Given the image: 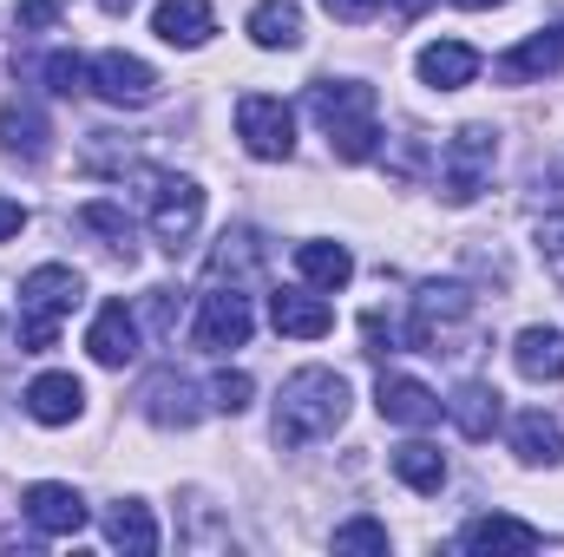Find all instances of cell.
Segmentation results:
<instances>
[{"mask_svg": "<svg viewBox=\"0 0 564 557\" xmlns=\"http://www.w3.org/2000/svg\"><path fill=\"white\" fill-rule=\"evenodd\" d=\"M93 92L119 112H144L158 99V73L144 66L139 53H99L93 59Z\"/></svg>", "mask_w": 564, "mask_h": 557, "instance_id": "obj_8", "label": "cell"}, {"mask_svg": "<svg viewBox=\"0 0 564 557\" xmlns=\"http://www.w3.org/2000/svg\"><path fill=\"white\" fill-rule=\"evenodd\" d=\"M20 230H26V204L0 197V243H7V237H20Z\"/></svg>", "mask_w": 564, "mask_h": 557, "instance_id": "obj_36", "label": "cell"}, {"mask_svg": "<svg viewBox=\"0 0 564 557\" xmlns=\"http://www.w3.org/2000/svg\"><path fill=\"white\" fill-rule=\"evenodd\" d=\"M270 321H276V335L322 341V335L335 328V308H328V295H315V288H276V295H270Z\"/></svg>", "mask_w": 564, "mask_h": 557, "instance_id": "obj_14", "label": "cell"}, {"mask_svg": "<svg viewBox=\"0 0 564 557\" xmlns=\"http://www.w3.org/2000/svg\"><path fill=\"white\" fill-rule=\"evenodd\" d=\"M375 407H381L388 426H433V419L446 414V401H440L426 381H414V374H381Z\"/></svg>", "mask_w": 564, "mask_h": 557, "instance_id": "obj_12", "label": "cell"}, {"mask_svg": "<svg viewBox=\"0 0 564 557\" xmlns=\"http://www.w3.org/2000/svg\"><path fill=\"white\" fill-rule=\"evenodd\" d=\"M394 7H401V13L414 20V13H426V7H433V0H394Z\"/></svg>", "mask_w": 564, "mask_h": 557, "instance_id": "obj_39", "label": "cell"}, {"mask_svg": "<svg viewBox=\"0 0 564 557\" xmlns=\"http://www.w3.org/2000/svg\"><path fill=\"white\" fill-rule=\"evenodd\" d=\"M20 512H26V525L40 532V538H73V532H86V499L73 492V485H59V479H40V485H26V499H20Z\"/></svg>", "mask_w": 564, "mask_h": 557, "instance_id": "obj_10", "label": "cell"}, {"mask_svg": "<svg viewBox=\"0 0 564 557\" xmlns=\"http://www.w3.org/2000/svg\"><path fill=\"white\" fill-rule=\"evenodd\" d=\"M335 20H348V26H361V20H375L381 13V0H322Z\"/></svg>", "mask_w": 564, "mask_h": 557, "instance_id": "obj_34", "label": "cell"}, {"mask_svg": "<svg viewBox=\"0 0 564 557\" xmlns=\"http://www.w3.org/2000/svg\"><path fill=\"white\" fill-rule=\"evenodd\" d=\"M308 112L322 119L328 151L341 164H368L381 151V125H375V86L361 79H315L308 86Z\"/></svg>", "mask_w": 564, "mask_h": 557, "instance_id": "obj_2", "label": "cell"}, {"mask_svg": "<svg viewBox=\"0 0 564 557\" xmlns=\"http://www.w3.org/2000/svg\"><path fill=\"white\" fill-rule=\"evenodd\" d=\"M512 452L525 459V466H558L564 459V426L545 407H532V414L512 419Z\"/></svg>", "mask_w": 564, "mask_h": 557, "instance_id": "obj_23", "label": "cell"}, {"mask_svg": "<svg viewBox=\"0 0 564 557\" xmlns=\"http://www.w3.org/2000/svg\"><path fill=\"white\" fill-rule=\"evenodd\" d=\"M473 315V295L459 288V282H426L421 295H414V321H408V341L426 348V354H440V335L446 328H459Z\"/></svg>", "mask_w": 564, "mask_h": 557, "instance_id": "obj_9", "label": "cell"}, {"mask_svg": "<svg viewBox=\"0 0 564 557\" xmlns=\"http://www.w3.org/2000/svg\"><path fill=\"white\" fill-rule=\"evenodd\" d=\"M335 551H375V557H388V525H381V518H348V525H335Z\"/></svg>", "mask_w": 564, "mask_h": 557, "instance_id": "obj_31", "label": "cell"}, {"mask_svg": "<svg viewBox=\"0 0 564 557\" xmlns=\"http://www.w3.org/2000/svg\"><path fill=\"white\" fill-rule=\"evenodd\" d=\"M545 538L525 525V518H506V512H486V518H473L466 532H459V551L473 557H499V551H539Z\"/></svg>", "mask_w": 564, "mask_h": 557, "instance_id": "obj_15", "label": "cell"}, {"mask_svg": "<svg viewBox=\"0 0 564 557\" xmlns=\"http://www.w3.org/2000/svg\"><path fill=\"white\" fill-rule=\"evenodd\" d=\"M237 139L250 157H263V164H282L289 151H295V112L270 99V92H243L237 99Z\"/></svg>", "mask_w": 564, "mask_h": 557, "instance_id": "obj_6", "label": "cell"}, {"mask_svg": "<svg viewBox=\"0 0 564 557\" xmlns=\"http://www.w3.org/2000/svg\"><path fill=\"white\" fill-rule=\"evenodd\" d=\"M250 40L263 53H295L302 46V7L295 0H257L250 7Z\"/></svg>", "mask_w": 564, "mask_h": 557, "instance_id": "obj_22", "label": "cell"}, {"mask_svg": "<svg viewBox=\"0 0 564 557\" xmlns=\"http://www.w3.org/2000/svg\"><path fill=\"white\" fill-rule=\"evenodd\" d=\"M341 419H348V381L335 368H295L282 381V394H276V446L282 452L328 439Z\"/></svg>", "mask_w": 564, "mask_h": 557, "instance_id": "obj_1", "label": "cell"}, {"mask_svg": "<svg viewBox=\"0 0 564 557\" xmlns=\"http://www.w3.org/2000/svg\"><path fill=\"white\" fill-rule=\"evenodd\" d=\"M26 414L40 419V426H73V419L86 414L79 374H40V381L26 387Z\"/></svg>", "mask_w": 564, "mask_h": 557, "instance_id": "obj_18", "label": "cell"}, {"mask_svg": "<svg viewBox=\"0 0 564 557\" xmlns=\"http://www.w3.org/2000/svg\"><path fill=\"white\" fill-rule=\"evenodd\" d=\"M539 243H545V256H564V217H545L539 223Z\"/></svg>", "mask_w": 564, "mask_h": 557, "instance_id": "obj_37", "label": "cell"}, {"mask_svg": "<svg viewBox=\"0 0 564 557\" xmlns=\"http://www.w3.org/2000/svg\"><path fill=\"white\" fill-rule=\"evenodd\" d=\"M106 545L126 551V557H151L158 551V518H151L144 499H119V505L106 512Z\"/></svg>", "mask_w": 564, "mask_h": 557, "instance_id": "obj_20", "label": "cell"}, {"mask_svg": "<svg viewBox=\"0 0 564 557\" xmlns=\"http://www.w3.org/2000/svg\"><path fill=\"white\" fill-rule=\"evenodd\" d=\"M46 112L33 106V99H7L0 106V144L13 151V157H46Z\"/></svg>", "mask_w": 564, "mask_h": 557, "instance_id": "obj_24", "label": "cell"}, {"mask_svg": "<svg viewBox=\"0 0 564 557\" xmlns=\"http://www.w3.org/2000/svg\"><path fill=\"white\" fill-rule=\"evenodd\" d=\"M171 295H177V288H151V321H158L164 335L177 328V302H171Z\"/></svg>", "mask_w": 564, "mask_h": 557, "instance_id": "obj_35", "label": "cell"}, {"mask_svg": "<svg viewBox=\"0 0 564 557\" xmlns=\"http://www.w3.org/2000/svg\"><path fill=\"white\" fill-rule=\"evenodd\" d=\"M492 73H499L506 86H532V79H558V73H564V26H545V33H532V40H519L512 53H499V59H492Z\"/></svg>", "mask_w": 564, "mask_h": 557, "instance_id": "obj_11", "label": "cell"}, {"mask_svg": "<svg viewBox=\"0 0 564 557\" xmlns=\"http://www.w3.org/2000/svg\"><path fill=\"white\" fill-rule=\"evenodd\" d=\"M99 7H106V13H126V7H132V0H99Z\"/></svg>", "mask_w": 564, "mask_h": 557, "instance_id": "obj_40", "label": "cell"}, {"mask_svg": "<svg viewBox=\"0 0 564 557\" xmlns=\"http://www.w3.org/2000/svg\"><path fill=\"white\" fill-rule=\"evenodd\" d=\"M257 263H263V250H257V237H250V230H237V237H224V250H217V256H210V276H243V270H257Z\"/></svg>", "mask_w": 564, "mask_h": 557, "instance_id": "obj_29", "label": "cell"}, {"mask_svg": "<svg viewBox=\"0 0 564 557\" xmlns=\"http://www.w3.org/2000/svg\"><path fill=\"white\" fill-rule=\"evenodd\" d=\"M197 414H204V407H197V387H191L184 374H171V368L151 374V387H144V419H151V426H177V433H184V426H197Z\"/></svg>", "mask_w": 564, "mask_h": 557, "instance_id": "obj_19", "label": "cell"}, {"mask_svg": "<svg viewBox=\"0 0 564 557\" xmlns=\"http://www.w3.org/2000/svg\"><path fill=\"white\" fill-rule=\"evenodd\" d=\"M446 414H453V426H459L466 439H492L506 407H499V387H486V381H459L453 401H446Z\"/></svg>", "mask_w": 564, "mask_h": 557, "instance_id": "obj_21", "label": "cell"}, {"mask_svg": "<svg viewBox=\"0 0 564 557\" xmlns=\"http://www.w3.org/2000/svg\"><path fill=\"white\" fill-rule=\"evenodd\" d=\"M86 302V276L66 270V263H40L33 276L20 282V348L26 354H46L59 341V321Z\"/></svg>", "mask_w": 564, "mask_h": 557, "instance_id": "obj_3", "label": "cell"}, {"mask_svg": "<svg viewBox=\"0 0 564 557\" xmlns=\"http://www.w3.org/2000/svg\"><path fill=\"white\" fill-rule=\"evenodd\" d=\"M151 33L164 40V46H204L210 33H217V13H210V0H158V13H151Z\"/></svg>", "mask_w": 564, "mask_h": 557, "instance_id": "obj_17", "label": "cell"}, {"mask_svg": "<svg viewBox=\"0 0 564 557\" xmlns=\"http://www.w3.org/2000/svg\"><path fill=\"white\" fill-rule=\"evenodd\" d=\"M492 164H499V132L492 125H459L440 144V197L453 210L479 204V190L492 184Z\"/></svg>", "mask_w": 564, "mask_h": 557, "instance_id": "obj_4", "label": "cell"}, {"mask_svg": "<svg viewBox=\"0 0 564 557\" xmlns=\"http://www.w3.org/2000/svg\"><path fill=\"white\" fill-rule=\"evenodd\" d=\"M13 20H20V33H46V26L59 20V0H20Z\"/></svg>", "mask_w": 564, "mask_h": 557, "instance_id": "obj_33", "label": "cell"}, {"mask_svg": "<svg viewBox=\"0 0 564 557\" xmlns=\"http://www.w3.org/2000/svg\"><path fill=\"white\" fill-rule=\"evenodd\" d=\"M86 348H93L99 368H132L139 361V315L126 302H106L93 315V328H86Z\"/></svg>", "mask_w": 564, "mask_h": 557, "instance_id": "obj_13", "label": "cell"}, {"mask_svg": "<svg viewBox=\"0 0 564 557\" xmlns=\"http://www.w3.org/2000/svg\"><path fill=\"white\" fill-rule=\"evenodd\" d=\"M144 217H151V237L177 256L197 223H204V190L197 177H177V171H144Z\"/></svg>", "mask_w": 564, "mask_h": 557, "instance_id": "obj_5", "label": "cell"}, {"mask_svg": "<svg viewBox=\"0 0 564 557\" xmlns=\"http://www.w3.org/2000/svg\"><path fill=\"white\" fill-rule=\"evenodd\" d=\"M79 223H86V230H99V237H112V250H126V256H132V217H126L119 204H86V210H79Z\"/></svg>", "mask_w": 564, "mask_h": 557, "instance_id": "obj_30", "label": "cell"}, {"mask_svg": "<svg viewBox=\"0 0 564 557\" xmlns=\"http://www.w3.org/2000/svg\"><path fill=\"white\" fill-rule=\"evenodd\" d=\"M46 92H59V99H79V92H93V59H79V53H46Z\"/></svg>", "mask_w": 564, "mask_h": 557, "instance_id": "obj_28", "label": "cell"}, {"mask_svg": "<svg viewBox=\"0 0 564 557\" xmlns=\"http://www.w3.org/2000/svg\"><path fill=\"white\" fill-rule=\"evenodd\" d=\"M453 7H466V13H486V7H506V0H453Z\"/></svg>", "mask_w": 564, "mask_h": 557, "instance_id": "obj_38", "label": "cell"}, {"mask_svg": "<svg viewBox=\"0 0 564 557\" xmlns=\"http://www.w3.org/2000/svg\"><path fill=\"white\" fill-rule=\"evenodd\" d=\"M250 394H257L250 374H217V381H210V407H217V414H243Z\"/></svg>", "mask_w": 564, "mask_h": 557, "instance_id": "obj_32", "label": "cell"}, {"mask_svg": "<svg viewBox=\"0 0 564 557\" xmlns=\"http://www.w3.org/2000/svg\"><path fill=\"white\" fill-rule=\"evenodd\" d=\"M512 361L525 381H564V328H525L512 341Z\"/></svg>", "mask_w": 564, "mask_h": 557, "instance_id": "obj_25", "label": "cell"}, {"mask_svg": "<svg viewBox=\"0 0 564 557\" xmlns=\"http://www.w3.org/2000/svg\"><path fill=\"white\" fill-rule=\"evenodd\" d=\"M250 328H257V315H250V295H243L237 282H230V288H210V295L197 302V348H204V354L243 348Z\"/></svg>", "mask_w": 564, "mask_h": 557, "instance_id": "obj_7", "label": "cell"}, {"mask_svg": "<svg viewBox=\"0 0 564 557\" xmlns=\"http://www.w3.org/2000/svg\"><path fill=\"white\" fill-rule=\"evenodd\" d=\"M394 479L401 485H414V492H440L446 485V452L440 446H426V439H408V446H394Z\"/></svg>", "mask_w": 564, "mask_h": 557, "instance_id": "obj_27", "label": "cell"}, {"mask_svg": "<svg viewBox=\"0 0 564 557\" xmlns=\"http://www.w3.org/2000/svg\"><path fill=\"white\" fill-rule=\"evenodd\" d=\"M414 66H421V86H433V92H459L479 79V53L466 40H433V46H421Z\"/></svg>", "mask_w": 564, "mask_h": 557, "instance_id": "obj_16", "label": "cell"}, {"mask_svg": "<svg viewBox=\"0 0 564 557\" xmlns=\"http://www.w3.org/2000/svg\"><path fill=\"white\" fill-rule=\"evenodd\" d=\"M295 270H302V282L308 288H348V276H355V256H348V243H302L295 250Z\"/></svg>", "mask_w": 564, "mask_h": 557, "instance_id": "obj_26", "label": "cell"}]
</instances>
